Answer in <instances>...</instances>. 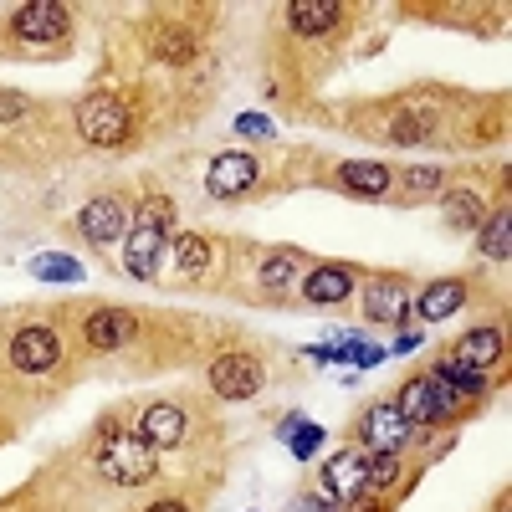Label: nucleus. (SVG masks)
<instances>
[{
    "instance_id": "27",
    "label": "nucleus",
    "mask_w": 512,
    "mask_h": 512,
    "mask_svg": "<svg viewBox=\"0 0 512 512\" xmlns=\"http://www.w3.org/2000/svg\"><path fill=\"white\" fill-rule=\"evenodd\" d=\"M482 256H492V262H507V256H512V231H507V216H497V221L482 231Z\"/></svg>"
},
{
    "instance_id": "18",
    "label": "nucleus",
    "mask_w": 512,
    "mask_h": 512,
    "mask_svg": "<svg viewBox=\"0 0 512 512\" xmlns=\"http://www.w3.org/2000/svg\"><path fill=\"white\" fill-rule=\"evenodd\" d=\"M287 21L303 31V36H318V31H333L338 26V6H333V0H292Z\"/></svg>"
},
{
    "instance_id": "17",
    "label": "nucleus",
    "mask_w": 512,
    "mask_h": 512,
    "mask_svg": "<svg viewBox=\"0 0 512 512\" xmlns=\"http://www.w3.org/2000/svg\"><path fill=\"white\" fill-rule=\"evenodd\" d=\"M303 292H308V303H344V297L354 292V277H349V267H318L308 282H303Z\"/></svg>"
},
{
    "instance_id": "12",
    "label": "nucleus",
    "mask_w": 512,
    "mask_h": 512,
    "mask_svg": "<svg viewBox=\"0 0 512 512\" xmlns=\"http://www.w3.org/2000/svg\"><path fill=\"white\" fill-rule=\"evenodd\" d=\"M139 436H144L154 451L180 446V441H185V410H180V405H149V410H144V425H139Z\"/></svg>"
},
{
    "instance_id": "1",
    "label": "nucleus",
    "mask_w": 512,
    "mask_h": 512,
    "mask_svg": "<svg viewBox=\"0 0 512 512\" xmlns=\"http://www.w3.org/2000/svg\"><path fill=\"white\" fill-rule=\"evenodd\" d=\"M98 472L113 487H144L159 472V451L144 436H128V431H108L98 441Z\"/></svg>"
},
{
    "instance_id": "33",
    "label": "nucleus",
    "mask_w": 512,
    "mask_h": 512,
    "mask_svg": "<svg viewBox=\"0 0 512 512\" xmlns=\"http://www.w3.org/2000/svg\"><path fill=\"white\" fill-rule=\"evenodd\" d=\"M349 512H384V507H379L374 497H364V492H359V497H349Z\"/></svg>"
},
{
    "instance_id": "3",
    "label": "nucleus",
    "mask_w": 512,
    "mask_h": 512,
    "mask_svg": "<svg viewBox=\"0 0 512 512\" xmlns=\"http://www.w3.org/2000/svg\"><path fill=\"white\" fill-rule=\"evenodd\" d=\"M395 410H400L410 425H441V420H451V415L461 410V395H456V390H446V384H441L436 374H420V379L400 384Z\"/></svg>"
},
{
    "instance_id": "31",
    "label": "nucleus",
    "mask_w": 512,
    "mask_h": 512,
    "mask_svg": "<svg viewBox=\"0 0 512 512\" xmlns=\"http://www.w3.org/2000/svg\"><path fill=\"white\" fill-rule=\"evenodd\" d=\"M16 113H26V98L21 93H0V118H16Z\"/></svg>"
},
{
    "instance_id": "2",
    "label": "nucleus",
    "mask_w": 512,
    "mask_h": 512,
    "mask_svg": "<svg viewBox=\"0 0 512 512\" xmlns=\"http://www.w3.org/2000/svg\"><path fill=\"white\" fill-rule=\"evenodd\" d=\"M128 123H134V113H128L118 93H93L77 103V128L93 149H118L128 139Z\"/></svg>"
},
{
    "instance_id": "10",
    "label": "nucleus",
    "mask_w": 512,
    "mask_h": 512,
    "mask_svg": "<svg viewBox=\"0 0 512 512\" xmlns=\"http://www.w3.org/2000/svg\"><path fill=\"white\" fill-rule=\"evenodd\" d=\"M123 226H128V210H123V200H113V195L88 200V205H82V216H77V231L88 236V241H98V246L118 241Z\"/></svg>"
},
{
    "instance_id": "14",
    "label": "nucleus",
    "mask_w": 512,
    "mask_h": 512,
    "mask_svg": "<svg viewBox=\"0 0 512 512\" xmlns=\"http://www.w3.org/2000/svg\"><path fill=\"white\" fill-rule=\"evenodd\" d=\"M88 344L93 349H103V354H113V349H123L128 344V333H134V318H128L123 308H103V313H93L88 318Z\"/></svg>"
},
{
    "instance_id": "19",
    "label": "nucleus",
    "mask_w": 512,
    "mask_h": 512,
    "mask_svg": "<svg viewBox=\"0 0 512 512\" xmlns=\"http://www.w3.org/2000/svg\"><path fill=\"white\" fill-rule=\"evenodd\" d=\"M338 180H344V190H354V195H390V169L369 164V159L344 164V169H338Z\"/></svg>"
},
{
    "instance_id": "4",
    "label": "nucleus",
    "mask_w": 512,
    "mask_h": 512,
    "mask_svg": "<svg viewBox=\"0 0 512 512\" xmlns=\"http://www.w3.org/2000/svg\"><path fill=\"white\" fill-rule=\"evenodd\" d=\"M210 390H216L221 400H251L256 390H262V364H256L251 354H221L216 364H210Z\"/></svg>"
},
{
    "instance_id": "5",
    "label": "nucleus",
    "mask_w": 512,
    "mask_h": 512,
    "mask_svg": "<svg viewBox=\"0 0 512 512\" xmlns=\"http://www.w3.org/2000/svg\"><path fill=\"white\" fill-rule=\"evenodd\" d=\"M57 359H62V338L52 328H21L11 338V364L21 374H47L57 369Z\"/></svg>"
},
{
    "instance_id": "23",
    "label": "nucleus",
    "mask_w": 512,
    "mask_h": 512,
    "mask_svg": "<svg viewBox=\"0 0 512 512\" xmlns=\"http://www.w3.org/2000/svg\"><path fill=\"white\" fill-rule=\"evenodd\" d=\"M292 277H297V256L292 251H272L267 267H262V287L267 292H282V287H292Z\"/></svg>"
},
{
    "instance_id": "30",
    "label": "nucleus",
    "mask_w": 512,
    "mask_h": 512,
    "mask_svg": "<svg viewBox=\"0 0 512 512\" xmlns=\"http://www.w3.org/2000/svg\"><path fill=\"white\" fill-rule=\"evenodd\" d=\"M236 128H241V134H251V139H272V123H267V118H246V113H241Z\"/></svg>"
},
{
    "instance_id": "20",
    "label": "nucleus",
    "mask_w": 512,
    "mask_h": 512,
    "mask_svg": "<svg viewBox=\"0 0 512 512\" xmlns=\"http://www.w3.org/2000/svg\"><path fill=\"white\" fill-rule=\"evenodd\" d=\"M436 379L446 384V390L466 395V400H477V395L487 390V374L472 369V364H461V359H441V364H436Z\"/></svg>"
},
{
    "instance_id": "21",
    "label": "nucleus",
    "mask_w": 512,
    "mask_h": 512,
    "mask_svg": "<svg viewBox=\"0 0 512 512\" xmlns=\"http://www.w3.org/2000/svg\"><path fill=\"white\" fill-rule=\"evenodd\" d=\"M446 226H456V231L487 226V205H482L472 190H451V195H446Z\"/></svg>"
},
{
    "instance_id": "34",
    "label": "nucleus",
    "mask_w": 512,
    "mask_h": 512,
    "mask_svg": "<svg viewBox=\"0 0 512 512\" xmlns=\"http://www.w3.org/2000/svg\"><path fill=\"white\" fill-rule=\"evenodd\" d=\"M144 512H185V502H154V507H144Z\"/></svg>"
},
{
    "instance_id": "11",
    "label": "nucleus",
    "mask_w": 512,
    "mask_h": 512,
    "mask_svg": "<svg viewBox=\"0 0 512 512\" xmlns=\"http://www.w3.org/2000/svg\"><path fill=\"white\" fill-rule=\"evenodd\" d=\"M364 472H369L364 451H338V456L328 461V472H323V492H328V502H338V497H359V492H364Z\"/></svg>"
},
{
    "instance_id": "25",
    "label": "nucleus",
    "mask_w": 512,
    "mask_h": 512,
    "mask_svg": "<svg viewBox=\"0 0 512 512\" xmlns=\"http://www.w3.org/2000/svg\"><path fill=\"white\" fill-rule=\"evenodd\" d=\"M400 482V451H379L364 472V487H395Z\"/></svg>"
},
{
    "instance_id": "7",
    "label": "nucleus",
    "mask_w": 512,
    "mask_h": 512,
    "mask_svg": "<svg viewBox=\"0 0 512 512\" xmlns=\"http://www.w3.org/2000/svg\"><path fill=\"white\" fill-rule=\"evenodd\" d=\"M405 308H410V282L405 277H369V287H364L369 323H405Z\"/></svg>"
},
{
    "instance_id": "24",
    "label": "nucleus",
    "mask_w": 512,
    "mask_h": 512,
    "mask_svg": "<svg viewBox=\"0 0 512 512\" xmlns=\"http://www.w3.org/2000/svg\"><path fill=\"white\" fill-rule=\"evenodd\" d=\"M175 267H180V272L210 267V241H205V236H180V241H175Z\"/></svg>"
},
{
    "instance_id": "16",
    "label": "nucleus",
    "mask_w": 512,
    "mask_h": 512,
    "mask_svg": "<svg viewBox=\"0 0 512 512\" xmlns=\"http://www.w3.org/2000/svg\"><path fill=\"white\" fill-rule=\"evenodd\" d=\"M451 359H461V364H472V369H492L497 359H502V333L497 328H477V333H466L461 344H456V354Z\"/></svg>"
},
{
    "instance_id": "6",
    "label": "nucleus",
    "mask_w": 512,
    "mask_h": 512,
    "mask_svg": "<svg viewBox=\"0 0 512 512\" xmlns=\"http://www.w3.org/2000/svg\"><path fill=\"white\" fill-rule=\"evenodd\" d=\"M410 431H415V425L395 410V400L369 405V415L359 420V436L369 441V451H374V456H379V451H400V446L410 441Z\"/></svg>"
},
{
    "instance_id": "15",
    "label": "nucleus",
    "mask_w": 512,
    "mask_h": 512,
    "mask_svg": "<svg viewBox=\"0 0 512 512\" xmlns=\"http://www.w3.org/2000/svg\"><path fill=\"white\" fill-rule=\"evenodd\" d=\"M461 303H466V282H456V277H451V282H431V287H425L415 308H420V318H425V323H441V318H456V313H461Z\"/></svg>"
},
{
    "instance_id": "29",
    "label": "nucleus",
    "mask_w": 512,
    "mask_h": 512,
    "mask_svg": "<svg viewBox=\"0 0 512 512\" xmlns=\"http://www.w3.org/2000/svg\"><path fill=\"white\" fill-rule=\"evenodd\" d=\"M405 190H410V200L436 195V190H441V169H410V175H405Z\"/></svg>"
},
{
    "instance_id": "13",
    "label": "nucleus",
    "mask_w": 512,
    "mask_h": 512,
    "mask_svg": "<svg viewBox=\"0 0 512 512\" xmlns=\"http://www.w3.org/2000/svg\"><path fill=\"white\" fill-rule=\"evenodd\" d=\"M159 256H164V231H154V226H134V231H128L123 262H128V272H134V277H154Z\"/></svg>"
},
{
    "instance_id": "22",
    "label": "nucleus",
    "mask_w": 512,
    "mask_h": 512,
    "mask_svg": "<svg viewBox=\"0 0 512 512\" xmlns=\"http://www.w3.org/2000/svg\"><path fill=\"white\" fill-rule=\"evenodd\" d=\"M154 57L159 62H195V41L185 36V31H175V26H164V31H154Z\"/></svg>"
},
{
    "instance_id": "26",
    "label": "nucleus",
    "mask_w": 512,
    "mask_h": 512,
    "mask_svg": "<svg viewBox=\"0 0 512 512\" xmlns=\"http://www.w3.org/2000/svg\"><path fill=\"white\" fill-rule=\"evenodd\" d=\"M31 272H36V277H52V282H77V277H82V267L72 262V256H57V251H52V256H36Z\"/></svg>"
},
{
    "instance_id": "9",
    "label": "nucleus",
    "mask_w": 512,
    "mask_h": 512,
    "mask_svg": "<svg viewBox=\"0 0 512 512\" xmlns=\"http://www.w3.org/2000/svg\"><path fill=\"white\" fill-rule=\"evenodd\" d=\"M210 195L216 200H236V195H246L251 185H256V159L251 154H216V164H210Z\"/></svg>"
},
{
    "instance_id": "28",
    "label": "nucleus",
    "mask_w": 512,
    "mask_h": 512,
    "mask_svg": "<svg viewBox=\"0 0 512 512\" xmlns=\"http://www.w3.org/2000/svg\"><path fill=\"white\" fill-rule=\"evenodd\" d=\"M169 221H175V200H169V195H149V200L139 205V226L169 231Z\"/></svg>"
},
{
    "instance_id": "32",
    "label": "nucleus",
    "mask_w": 512,
    "mask_h": 512,
    "mask_svg": "<svg viewBox=\"0 0 512 512\" xmlns=\"http://www.w3.org/2000/svg\"><path fill=\"white\" fill-rule=\"evenodd\" d=\"M292 451H297V456H313V451H318V431H313V425H308L303 436H297V446H292Z\"/></svg>"
},
{
    "instance_id": "8",
    "label": "nucleus",
    "mask_w": 512,
    "mask_h": 512,
    "mask_svg": "<svg viewBox=\"0 0 512 512\" xmlns=\"http://www.w3.org/2000/svg\"><path fill=\"white\" fill-rule=\"evenodd\" d=\"M67 26H72L67 11L52 6V0H31V6H21L16 21H11V31H16L21 41H31V47H36V41H62Z\"/></svg>"
}]
</instances>
